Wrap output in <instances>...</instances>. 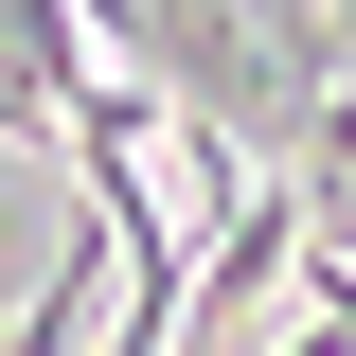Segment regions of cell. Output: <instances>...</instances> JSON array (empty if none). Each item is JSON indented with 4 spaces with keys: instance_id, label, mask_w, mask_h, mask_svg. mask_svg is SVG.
<instances>
[{
    "instance_id": "obj_1",
    "label": "cell",
    "mask_w": 356,
    "mask_h": 356,
    "mask_svg": "<svg viewBox=\"0 0 356 356\" xmlns=\"http://www.w3.org/2000/svg\"><path fill=\"white\" fill-rule=\"evenodd\" d=\"M0 143H72V107H54V89L18 72V36H0Z\"/></svg>"
}]
</instances>
